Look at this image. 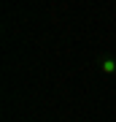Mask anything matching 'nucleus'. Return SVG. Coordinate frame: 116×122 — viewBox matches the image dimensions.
Here are the masks:
<instances>
[{
    "instance_id": "f257e3e1",
    "label": "nucleus",
    "mask_w": 116,
    "mask_h": 122,
    "mask_svg": "<svg viewBox=\"0 0 116 122\" xmlns=\"http://www.w3.org/2000/svg\"><path fill=\"white\" fill-rule=\"evenodd\" d=\"M100 71H103L105 76H113V73H116V57L103 54V57H100Z\"/></svg>"
}]
</instances>
